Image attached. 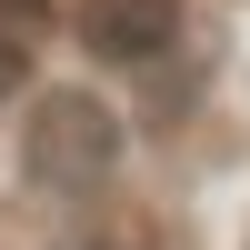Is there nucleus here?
Wrapping results in <instances>:
<instances>
[{"mask_svg": "<svg viewBox=\"0 0 250 250\" xmlns=\"http://www.w3.org/2000/svg\"><path fill=\"white\" fill-rule=\"evenodd\" d=\"M10 130H20V180L40 200H100L130 160V120L100 80H40L10 110Z\"/></svg>", "mask_w": 250, "mask_h": 250, "instance_id": "nucleus-1", "label": "nucleus"}, {"mask_svg": "<svg viewBox=\"0 0 250 250\" xmlns=\"http://www.w3.org/2000/svg\"><path fill=\"white\" fill-rule=\"evenodd\" d=\"M80 50L100 70H160L180 50V0H80Z\"/></svg>", "mask_w": 250, "mask_h": 250, "instance_id": "nucleus-2", "label": "nucleus"}, {"mask_svg": "<svg viewBox=\"0 0 250 250\" xmlns=\"http://www.w3.org/2000/svg\"><path fill=\"white\" fill-rule=\"evenodd\" d=\"M40 80H50V70H40V40L20 30V20H0V120H10L20 100L40 90Z\"/></svg>", "mask_w": 250, "mask_h": 250, "instance_id": "nucleus-3", "label": "nucleus"}, {"mask_svg": "<svg viewBox=\"0 0 250 250\" xmlns=\"http://www.w3.org/2000/svg\"><path fill=\"white\" fill-rule=\"evenodd\" d=\"M0 20H20V30H40V20H50V0H0Z\"/></svg>", "mask_w": 250, "mask_h": 250, "instance_id": "nucleus-4", "label": "nucleus"}, {"mask_svg": "<svg viewBox=\"0 0 250 250\" xmlns=\"http://www.w3.org/2000/svg\"><path fill=\"white\" fill-rule=\"evenodd\" d=\"M80 250H140V230H100V240H80Z\"/></svg>", "mask_w": 250, "mask_h": 250, "instance_id": "nucleus-5", "label": "nucleus"}, {"mask_svg": "<svg viewBox=\"0 0 250 250\" xmlns=\"http://www.w3.org/2000/svg\"><path fill=\"white\" fill-rule=\"evenodd\" d=\"M240 250H250V240H240Z\"/></svg>", "mask_w": 250, "mask_h": 250, "instance_id": "nucleus-6", "label": "nucleus"}]
</instances>
